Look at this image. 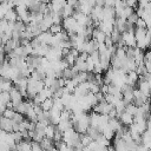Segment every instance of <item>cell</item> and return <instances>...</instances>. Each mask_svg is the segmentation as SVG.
Returning <instances> with one entry per match:
<instances>
[{"mask_svg":"<svg viewBox=\"0 0 151 151\" xmlns=\"http://www.w3.org/2000/svg\"><path fill=\"white\" fill-rule=\"evenodd\" d=\"M13 126H14L13 119L6 118L4 116L0 117V130L5 132H13Z\"/></svg>","mask_w":151,"mask_h":151,"instance_id":"1","label":"cell"},{"mask_svg":"<svg viewBox=\"0 0 151 151\" xmlns=\"http://www.w3.org/2000/svg\"><path fill=\"white\" fill-rule=\"evenodd\" d=\"M39 143H40V146H41V149L44 151H48L50 149H52L54 146V140L53 139H50L47 137H44Z\"/></svg>","mask_w":151,"mask_h":151,"instance_id":"2","label":"cell"},{"mask_svg":"<svg viewBox=\"0 0 151 151\" xmlns=\"http://www.w3.org/2000/svg\"><path fill=\"white\" fill-rule=\"evenodd\" d=\"M93 140H97L103 133H101V131L98 129V127H94V126H90L88 129H87V132H86Z\"/></svg>","mask_w":151,"mask_h":151,"instance_id":"3","label":"cell"},{"mask_svg":"<svg viewBox=\"0 0 151 151\" xmlns=\"http://www.w3.org/2000/svg\"><path fill=\"white\" fill-rule=\"evenodd\" d=\"M4 19H6V20L9 21V22H15V21H18V14H17V11L13 9V8H9V9L6 12Z\"/></svg>","mask_w":151,"mask_h":151,"instance_id":"4","label":"cell"},{"mask_svg":"<svg viewBox=\"0 0 151 151\" xmlns=\"http://www.w3.org/2000/svg\"><path fill=\"white\" fill-rule=\"evenodd\" d=\"M44 133H45V137H47L50 139H53L54 133H55V125L54 124L46 125V127L44 129Z\"/></svg>","mask_w":151,"mask_h":151,"instance_id":"5","label":"cell"},{"mask_svg":"<svg viewBox=\"0 0 151 151\" xmlns=\"http://www.w3.org/2000/svg\"><path fill=\"white\" fill-rule=\"evenodd\" d=\"M41 109L45 111V112H48V111H51V109L53 107V98H47V99H45L42 103H41Z\"/></svg>","mask_w":151,"mask_h":151,"instance_id":"6","label":"cell"},{"mask_svg":"<svg viewBox=\"0 0 151 151\" xmlns=\"http://www.w3.org/2000/svg\"><path fill=\"white\" fill-rule=\"evenodd\" d=\"M9 101H11V94H9V92H7V91L0 92V103L7 105Z\"/></svg>","mask_w":151,"mask_h":151,"instance_id":"7","label":"cell"},{"mask_svg":"<svg viewBox=\"0 0 151 151\" xmlns=\"http://www.w3.org/2000/svg\"><path fill=\"white\" fill-rule=\"evenodd\" d=\"M93 139L87 134V133H81L80 134V143L83 144V146H87Z\"/></svg>","mask_w":151,"mask_h":151,"instance_id":"8","label":"cell"},{"mask_svg":"<svg viewBox=\"0 0 151 151\" xmlns=\"http://www.w3.org/2000/svg\"><path fill=\"white\" fill-rule=\"evenodd\" d=\"M48 31L54 35V34H58V33L63 32V27H61V25H60V24H53V25L50 27V29H48Z\"/></svg>","mask_w":151,"mask_h":151,"instance_id":"9","label":"cell"},{"mask_svg":"<svg viewBox=\"0 0 151 151\" xmlns=\"http://www.w3.org/2000/svg\"><path fill=\"white\" fill-rule=\"evenodd\" d=\"M15 112H17V111H15L14 109H12V107H7V109L4 111L2 116H4V117H6V118H9V119H12V118L14 117Z\"/></svg>","mask_w":151,"mask_h":151,"instance_id":"10","label":"cell"},{"mask_svg":"<svg viewBox=\"0 0 151 151\" xmlns=\"http://www.w3.org/2000/svg\"><path fill=\"white\" fill-rule=\"evenodd\" d=\"M77 4H78V0H67V5H70L72 7H74Z\"/></svg>","mask_w":151,"mask_h":151,"instance_id":"11","label":"cell"}]
</instances>
